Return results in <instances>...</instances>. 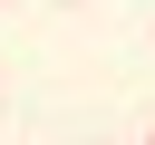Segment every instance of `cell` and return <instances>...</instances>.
I'll return each mask as SVG.
<instances>
[{
	"label": "cell",
	"instance_id": "cell-1",
	"mask_svg": "<svg viewBox=\"0 0 155 145\" xmlns=\"http://www.w3.org/2000/svg\"><path fill=\"white\" fill-rule=\"evenodd\" d=\"M145 145H155V135H145Z\"/></svg>",
	"mask_w": 155,
	"mask_h": 145
}]
</instances>
